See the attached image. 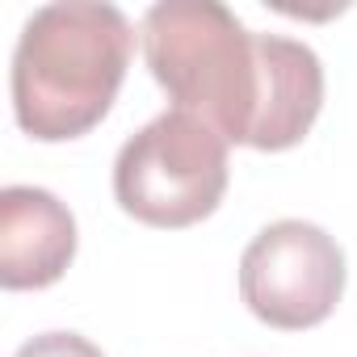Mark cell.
<instances>
[{
  "instance_id": "cell-4",
  "label": "cell",
  "mask_w": 357,
  "mask_h": 357,
  "mask_svg": "<svg viewBox=\"0 0 357 357\" xmlns=\"http://www.w3.org/2000/svg\"><path fill=\"white\" fill-rule=\"evenodd\" d=\"M340 294L344 252L319 223H269L240 257V298L269 328H315L336 311Z\"/></svg>"
},
{
  "instance_id": "cell-1",
  "label": "cell",
  "mask_w": 357,
  "mask_h": 357,
  "mask_svg": "<svg viewBox=\"0 0 357 357\" xmlns=\"http://www.w3.org/2000/svg\"><path fill=\"white\" fill-rule=\"evenodd\" d=\"M143 55L172 109L227 143L286 151L324 105V63L307 43L248 30L219 0H160L143 13Z\"/></svg>"
},
{
  "instance_id": "cell-6",
  "label": "cell",
  "mask_w": 357,
  "mask_h": 357,
  "mask_svg": "<svg viewBox=\"0 0 357 357\" xmlns=\"http://www.w3.org/2000/svg\"><path fill=\"white\" fill-rule=\"evenodd\" d=\"M13 357H105V353L80 332H43V336L26 340Z\"/></svg>"
},
{
  "instance_id": "cell-3",
  "label": "cell",
  "mask_w": 357,
  "mask_h": 357,
  "mask_svg": "<svg viewBox=\"0 0 357 357\" xmlns=\"http://www.w3.org/2000/svg\"><path fill=\"white\" fill-rule=\"evenodd\" d=\"M227 139L194 114L164 109L114 160V198L147 227H194L227 194Z\"/></svg>"
},
{
  "instance_id": "cell-5",
  "label": "cell",
  "mask_w": 357,
  "mask_h": 357,
  "mask_svg": "<svg viewBox=\"0 0 357 357\" xmlns=\"http://www.w3.org/2000/svg\"><path fill=\"white\" fill-rule=\"evenodd\" d=\"M76 257L72 211L38 185H9L0 194V286L47 290Z\"/></svg>"
},
{
  "instance_id": "cell-2",
  "label": "cell",
  "mask_w": 357,
  "mask_h": 357,
  "mask_svg": "<svg viewBox=\"0 0 357 357\" xmlns=\"http://www.w3.org/2000/svg\"><path fill=\"white\" fill-rule=\"evenodd\" d=\"M135 30L118 5L63 0L22 26L13 51V114L38 143L89 135L126 80Z\"/></svg>"
}]
</instances>
